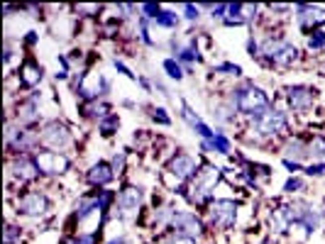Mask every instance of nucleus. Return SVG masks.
I'll use <instances>...</instances> for the list:
<instances>
[{"mask_svg": "<svg viewBox=\"0 0 325 244\" xmlns=\"http://www.w3.org/2000/svg\"><path fill=\"white\" fill-rule=\"evenodd\" d=\"M235 93H237L235 95L237 110L249 113V115H257V118H262V115L266 113V108H269V98H266L259 88H254V86H244V88H240V91H235Z\"/></svg>", "mask_w": 325, "mask_h": 244, "instance_id": "f257e3e1", "label": "nucleus"}, {"mask_svg": "<svg viewBox=\"0 0 325 244\" xmlns=\"http://www.w3.org/2000/svg\"><path fill=\"white\" fill-rule=\"evenodd\" d=\"M37 169H42L44 174H64L69 169V159L59 152H37L34 156Z\"/></svg>", "mask_w": 325, "mask_h": 244, "instance_id": "f03ea898", "label": "nucleus"}, {"mask_svg": "<svg viewBox=\"0 0 325 244\" xmlns=\"http://www.w3.org/2000/svg\"><path fill=\"white\" fill-rule=\"evenodd\" d=\"M218 176H220V171H218V169H213V166H208V169H203V171H198L196 183H193V188H191V190H193V193H191V200L201 203L208 193H210V188L215 185Z\"/></svg>", "mask_w": 325, "mask_h": 244, "instance_id": "7ed1b4c3", "label": "nucleus"}, {"mask_svg": "<svg viewBox=\"0 0 325 244\" xmlns=\"http://www.w3.org/2000/svg\"><path fill=\"white\" fill-rule=\"evenodd\" d=\"M235 215H237V208L233 200H218V203H213V208H210L213 222L220 225V227H230V225L235 222Z\"/></svg>", "mask_w": 325, "mask_h": 244, "instance_id": "20e7f679", "label": "nucleus"}, {"mask_svg": "<svg viewBox=\"0 0 325 244\" xmlns=\"http://www.w3.org/2000/svg\"><path fill=\"white\" fill-rule=\"evenodd\" d=\"M264 54H269V59H274L276 63H291L298 52H296L291 44H286V42H274V39H269L264 44Z\"/></svg>", "mask_w": 325, "mask_h": 244, "instance_id": "39448f33", "label": "nucleus"}, {"mask_svg": "<svg viewBox=\"0 0 325 244\" xmlns=\"http://www.w3.org/2000/svg\"><path fill=\"white\" fill-rule=\"evenodd\" d=\"M42 142H44L47 147H54V149L66 147V144H69V132H66V127H64V124H59V122H52V124H47V127H44V132H42Z\"/></svg>", "mask_w": 325, "mask_h": 244, "instance_id": "423d86ee", "label": "nucleus"}, {"mask_svg": "<svg viewBox=\"0 0 325 244\" xmlns=\"http://www.w3.org/2000/svg\"><path fill=\"white\" fill-rule=\"evenodd\" d=\"M257 127H259V132H264V134H281V132L286 129V118H284L281 113H276V110H266L264 115L259 118Z\"/></svg>", "mask_w": 325, "mask_h": 244, "instance_id": "0eeeda50", "label": "nucleus"}, {"mask_svg": "<svg viewBox=\"0 0 325 244\" xmlns=\"http://www.w3.org/2000/svg\"><path fill=\"white\" fill-rule=\"evenodd\" d=\"M174 227H176V232L181 235H186L188 240H193V237H198L201 235V222H198V217L191 213H178L174 215Z\"/></svg>", "mask_w": 325, "mask_h": 244, "instance_id": "6e6552de", "label": "nucleus"}, {"mask_svg": "<svg viewBox=\"0 0 325 244\" xmlns=\"http://www.w3.org/2000/svg\"><path fill=\"white\" fill-rule=\"evenodd\" d=\"M20 210L27 215H42L47 210V200H44V195H39V193H30V195H25V198L20 200Z\"/></svg>", "mask_w": 325, "mask_h": 244, "instance_id": "1a4fd4ad", "label": "nucleus"}, {"mask_svg": "<svg viewBox=\"0 0 325 244\" xmlns=\"http://www.w3.org/2000/svg\"><path fill=\"white\" fill-rule=\"evenodd\" d=\"M171 174H176V179H186V176H191L193 171H196V164H193V159L191 156H186V154H178L176 159L171 161Z\"/></svg>", "mask_w": 325, "mask_h": 244, "instance_id": "9d476101", "label": "nucleus"}, {"mask_svg": "<svg viewBox=\"0 0 325 244\" xmlns=\"http://www.w3.org/2000/svg\"><path fill=\"white\" fill-rule=\"evenodd\" d=\"M289 103L294 105V110H306L313 103V91L311 88H291L289 91Z\"/></svg>", "mask_w": 325, "mask_h": 244, "instance_id": "9b49d317", "label": "nucleus"}, {"mask_svg": "<svg viewBox=\"0 0 325 244\" xmlns=\"http://www.w3.org/2000/svg\"><path fill=\"white\" fill-rule=\"evenodd\" d=\"M140 200H142V193L130 185V188H125L122 195H120V208H122L125 213H135L137 205H140Z\"/></svg>", "mask_w": 325, "mask_h": 244, "instance_id": "f8f14e48", "label": "nucleus"}, {"mask_svg": "<svg viewBox=\"0 0 325 244\" xmlns=\"http://www.w3.org/2000/svg\"><path fill=\"white\" fill-rule=\"evenodd\" d=\"M298 22L303 27H311V25H323L325 22V10H313V7H298Z\"/></svg>", "mask_w": 325, "mask_h": 244, "instance_id": "ddd939ff", "label": "nucleus"}, {"mask_svg": "<svg viewBox=\"0 0 325 244\" xmlns=\"http://www.w3.org/2000/svg\"><path fill=\"white\" fill-rule=\"evenodd\" d=\"M110 179H113V171H110L108 164H95L88 171V181L93 183V185H103V183H108Z\"/></svg>", "mask_w": 325, "mask_h": 244, "instance_id": "4468645a", "label": "nucleus"}, {"mask_svg": "<svg viewBox=\"0 0 325 244\" xmlns=\"http://www.w3.org/2000/svg\"><path fill=\"white\" fill-rule=\"evenodd\" d=\"M20 73H22V76H20V78H22V83H25V86H37V83H39V81H42V68H39V66H37V63H32V61H27V63H25V66H22V71H20Z\"/></svg>", "mask_w": 325, "mask_h": 244, "instance_id": "2eb2a0df", "label": "nucleus"}, {"mask_svg": "<svg viewBox=\"0 0 325 244\" xmlns=\"http://www.w3.org/2000/svg\"><path fill=\"white\" fill-rule=\"evenodd\" d=\"M183 118L188 120V124H191V127H193V129H196V132H198L201 137H215V134L210 132V127H208V124H203V122L198 120V118L193 115V110H191V108H188L186 103H183Z\"/></svg>", "mask_w": 325, "mask_h": 244, "instance_id": "dca6fc26", "label": "nucleus"}, {"mask_svg": "<svg viewBox=\"0 0 325 244\" xmlns=\"http://www.w3.org/2000/svg\"><path fill=\"white\" fill-rule=\"evenodd\" d=\"M103 86H105V83H103V78H100L98 73H93V76H88V78L81 83V95H83V98H93V95H98V93H100Z\"/></svg>", "mask_w": 325, "mask_h": 244, "instance_id": "f3484780", "label": "nucleus"}, {"mask_svg": "<svg viewBox=\"0 0 325 244\" xmlns=\"http://www.w3.org/2000/svg\"><path fill=\"white\" fill-rule=\"evenodd\" d=\"M284 152H286V156H294V159H301V156H306V154H308L301 139H291V142L286 144V149H284Z\"/></svg>", "mask_w": 325, "mask_h": 244, "instance_id": "a211bd4d", "label": "nucleus"}, {"mask_svg": "<svg viewBox=\"0 0 325 244\" xmlns=\"http://www.w3.org/2000/svg\"><path fill=\"white\" fill-rule=\"evenodd\" d=\"M34 166H37V164H30V161L20 159V161L15 164V169H17L15 174H17V176H22V179H32V176H34Z\"/></svg>", "mask_w": 325, "mask_h": 244, "instance_id": "6ab92c4d", "label": "nucleus"}, {"mask_svg": "<svg viewBox=\"0 0 325 244\" xmlns=\"http://www.w3.org/2000/svg\"><path fill=\"white\" fill-rule=\"evenodd\" d=\"M210 147H213V149H218L220 154L230 152V142H228L225 137H220V134H215V137H213V144H203V149H210Z\"/></svg>", "mask_w": 325, "mask_h": 244, "instance_id": "aec40b11", "label": "nucleus"}, {"mask_svg": "<svg viewBox=\"0 0 325 244\" xmlns=\"http://www.w3.org/2000/svg\"><path fill=\"white\" fill-rule=\"evenodd\" d=\"M164 68H166V73H169L171 78H176V81L181 78V76H183V73H181V66H178L174 59H166V61H164Z\"/></svg>", "mask_w": 325, "mask_h": 244, "instance_id": "412c9836", "label": "nucleus"}, {"mask_svg": "<svg viewBox=\"0 0 325 244\" xmlns=\"http://www.w3.org/2000/svg\"><path fill=\"white\" fill-rule=\"evenodd\" d=\"M308 154H313L316 159H325V142L323 139H316V142L308 147Z\"/></svg>", "mask_w": 325, "mask_h": 244, "instance_id": "4be33fe9", "label": "nucleus"}, {"mask_svg": "<svg viewBox=\"0 0 325 244\" xmlns=\"http://www.w3.org/2000/svg\"><path fill=\"white\" fill-rule=\"evenodd\" d=\"M154 20H157L159 25H164V27H174V25H176V15H171V12H159Z\"/></svg>", "mask_w": 325, "mask_h": 244, "instance_id": "5701e85b", "label": "nucleus"}, {"mask_svg": "<svg viewBox=\"0 0 325 244\" xmlns=\"http://www.w3.org/2000/svg\"><path fill=\"white\" fill-rule=\"evenodd\" d=\"M115 127H118V118H115V115H110L108 120L100 122V132H103V134H113Z\"/></svg>", "mask_w": 325, "mask_h": 244, "instance_id": "b1692460", "label": "nucleus"}, {"mask_svg": "<svg viewBox=\"0 0 325 244\" xmlns=\"http://www.w3.org/2000/svg\"><path fill=\"white\" fill-rule=\"evenodd\" d=\"M105 113H108V105H90V108H86L88 118H103Z\"/></svg>", "mask_w": 325, "mask_h": 244, "instance_id": "393cba45", "label": "nucleus"}, {"mask_svg": "<svg viewBox=\"0 0 325 244\" xmlns=\"http://www.w3.org/2000/svg\"><path fill=\"white\" fill-rule=\"evenodd\" d=\"M308 47H311V49H321V47H325V32H316V37H311Z\"/></svg>", "mask_w": 325, "mask_h": 244, "instance_id": "a878e982", "label": "nucleus"}, {"mask_svg": "<svg viewBox=\"0 0 325 244\" xmlns=\"http://www.w3.org/2000/svg\"><path fill=\"white\" fill-rule=\"evenodd\" d=\"M20 118L22 120H34V103H25L20 108Z\"/></svg>", "mask_w": 325, "mask_h": 244, "instance_id": "bb28decb", "label": "nucleus"}, {"mask_svg": "<svg viewBox=\"0 0 325 244\" xmlns=\"http://www.w3.org/2000/svg\"><path fill=\"white\" fill-rule=\"evenodd\" d=\"M152 118H154L157 122H162V124H169V122H171L166 115H164V110H162V108H154V110H152Z\"/></svg>", "mask_w": 325, "mask_h": 244, "instance_id": "cd10ccee", "label": "nucleus"}, {"mask_svg": "<svg viewBox=\"0 0 325 244\" xmlns=\"http://www.w3.org/2000/svg\"><path fill=\"white\" fill-rule=\"evenodd\" d=\"M142 10L147 12L149 17H157V15L162 12V10H159V5H154V2H145V5H142Z\"/></svg>", "mask_w": 325, "mask_h": 244, "instance_id": "c85d7f7f", "label": "nucleus"}, {"mask_svg": "<svg viewBox=\"0 0 325 244\" xmlns=\"http://www.w3.org/2000/svg\"><path fill=\"white\" fill-rule=\"evenodd\" d=\"M74 244H95V237L93 235H83V237L74 240Z\"/></svg>", "mask_w": 325, "mask_h": 244, "instance_id": "c756f323", "label": "nucleus"}, {"mask_svg": "<svg viewBox=\"0 0 325 244\" xmlns=\"http://www.w3.org/2000/svg\"><path fill=\"white\" fill-rule=\"evenodd\" d=\"M308 174H311V176H313V174H316V176L325 174V164H316V166H311V169H308Z\"/></svg>", "mask_w": 325, "mask_h": 244, "instance_id": "7c9ffc66", "label": "nucleus"}, {"mask_svg": "<svg viewBox=\"0 0 325 244\" xmlns=\"http://www.w3.org/2000/svg\"><path fill=\"white\" fill-rule=\"evenodd\" d=\"M186 17H188V20H196V17H198V10H196L193 5H186Z\"/></svg>", "mask_w": 325, "mask_h": 244, "instance_id": "2f4dec72", "label": "nucleus"}, {"mask_svg": "<svg viewBox=\"0 0 325 244\" xmlns=\"http://www.w3.org/2000/svg\"><path fill=\"white\" fill-rule=\"evenodd\" d=\"M218 71H230V73H240V68H237V66H230V63H223V66H218Z\"/></svg>", "mask_w": 325, "mask_h": 244, "instance_id": "473e14b6", "label": "nucleus"}, {"mask_svg": "<svg viewBox=\"0 0 325 244\" xmlns=\"http://www.w3.org/2000/svg\"><path fill=\"white\" fill-rule=\"evenodd\" d=\"M115 66H118V71H120V73H125V76H130V78H135V73H130V68H127V66H122L120 61H115Z\"/></svg>", "mask_w": 325, "mask_h": 244, "instance_id": "72a5a7b5", "label": "nucleus"}, {"mask_svg": "<svg viewBox=\"0 0 325 244\" xmlns=\"http://www.w3.org/2000/svg\"><path fill=\"white\" fill-rule=\"evenodd\" d=\"M294 188H301V181H296V179H291V181L286 183V190H294Z\"/></svg>", "mask_w": 325, "mask_h": 244, "instance_id": "f704fd0d", "label": "nucleus"}, {"mask_svg": "<svg viewBox=\"0 0 325 244\" xmlns=\"http://www.w3.org/2000/svg\"><path fill=\"white\" fill-rule=\"evenodd\" d=\"M113 169L120 174V169H122V156H115V161H113Z\"/></svg>", "mask_w": 325, "mask_h": 244, "instance_id": "c9c22d12", "label": "nucleus"}, {"mask_svg": "<svg viewBox=\"0 0 325 244\" xmlns=\"http://www.w3.org/2000/svg\"><path fill=\"white\" fill-rule=\"evenodd\" d=\"M174 244H193V240H188V237H178Z\"/></svg>", "mask_w": 325, "mask_h": 244, "instance_id": "e433bc0d", "label": "nucleus"}, {"mask_svg": "<svg viewBox=\"0 0 325 244\" xmlns=\"http://www.w3.org/2000/svg\"><path fill=\"white\" fill-rule=\"evenodd\" d=\"M110 244H122V240H115V242H110Z\"/></svg>", "mask_w": 325, "mask_h": 244, "instance_id": "4c0bfd02", "label": "nucleus"}]
</instances>
